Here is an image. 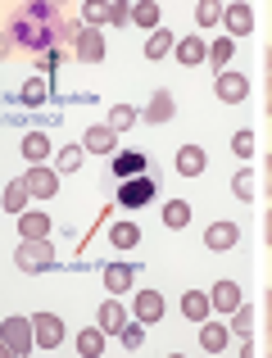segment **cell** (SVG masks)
I'll list each match as a JSON object with an SVG mask.
<instances>
[{"label":"cell","mask_w":272,"mask_h":358,"mask_svg":"<svg viewBox=\"0 0 272 358\" xmlns=\"http://www.w3.org/2000/svg\"><path fill=\"white\" fill-rule=\"evenodd\" d=\"M9 36H14L18 45H27V50L45 55V50H55L59 41H69V36L78 41V27H73L55 5L32 0V5H23V9H18V18L9 23Z\"/></svg>","instance_id":"6da1fadb"},{"label":"cell","mask_w":272,"mask_h":358,"mask_svg":"<svg viewBox=\"0 0 272 358\" xmlns=\"http://www.w3.org/2000/svg\"><path fill=\"white\" fill-rule=\"evenodd\" d=\"M32 345H36V327L27 317H5L0 322V350H5V358H23Z\"/></svg>","instance_id":"7a4b0ae2"},{"label":"cell","mask_w":272,"mask_h":358,"mask_svg":"<svg viewBox=\"0 0 272 358\" xmlns=\"http://www.w3.org/2000/svg\"><path fill=\"white\" fill-rule=\"evenodd\" d=\"M14 263H18V272H45V268H55L50 241H18Z\"/></svg>","instance_id":"3957f363"},{"label":"cell","mask_w":272,"mask_h":358,"mask_svg":"<svg viewBox=\"0 0 272 358\" xmlns=\"http://www.w3.org/2000/svg\"><path fill=\"white\" fill-rule=\"evenodd\" d=\"M150 200H155V177L150 173L127 177V182L118 186V204H123V209H141V204H150Z\"/></svg>","instance_id":"277c9868"},{"label":"cell","mask_w":272,"mask_h":358,"mask_svg":"<svg viewBox=\"0 0 272 358\" xmlns=\"http://www.w3.org/2000/svg\"><path fill=\"white\" fill-rule=\"evenodd\" d=\"M204 245H209L213 254L236 250V245H241V227H236V222H213V227L204 231Z\"/></svg>","instance_id":"5b68a950"},{"label":"cell","mask_w":272,"mask_h":358,"mask_svg":"<svg viewBox=\"0 0 272 358\" xmlns=\"http://www.w3.org/2000/svg\"><path fill=\"white\" fill-rule=\"evenodd\" d=\"M73 45H78V59L82 64H100V59H105V36H100L96 27H82Z\"/></svg>","instance_id":"8992f818"},{"label":"cell","mask_w":272,"mask_h":358,"mask_svg":"<svg viewBox=\"0 0 272 358\" xmlns=\"http://www.w3.org/2000/svg\"><path fill=\"white\" fill-rule=\"evenodd\" d=\"M32 327H36V345H41V350H55V345L64 341V322L55 313H36Z\"/></svg>","instance_id":"52a82bcc"},{"label":"cell","mask_w":272,"mask_h":358,"mask_svg":"<svg viewBox=\"0 0 272 358\" xmlns=\"http://www.w3.org/2000/svg\"><path fill=\"white\" fill-rule=\"evenodd\" d=\"M23 182H27V191H32L36 200H50V195L59 191V173H50V168H41V164H36Z\"/></svg>","instance_id":"ba28073f"},{"label":"cell","mask_w":272,"mask_h":358,"mask_svg":"<svg viewBox=\"0 0 272 358\" xmlns=\"http://www.w3.org/2000/svg\"><path fill=\"white\" fill-rule=\"evenodd\" d=\"M245 96H250V82L241 78V73H218V100H227V105H241Z\"/></svg>","instance_id":"9c48e42d"},{"label":"cell","mask_w":272,"mask_h":358,"mask_svg":"<svg viewBox=\"0 0 272 358\" xmlns=\"http://www.w3.org/2000/svg\"><path fill=\"white\" fill-rule=\"evenodd\" d=\"M136 322H164V295L159 290H141L136 295Z\"/></svg>","instance_id":"30bf717a"},{"label":"cell","mask_w":272,"mask_h":358,"mask_svg":"<svg viewBox=\"0 0 272 358\" xmlns=\"http://www.w3.org/2000/svg\"><path fill=\"white\" fill-rule=\"evenodd\" d=\"M114 136L118 131L109 127H87V136H82V150H91V155H114Z\"/></svg>","instance_id":"8fae6325"},{"label":"cell","mask_w":272,"mask_h":358,"mask_svg":"<svg viewBox=\"0 0 272 358\" xmlns=\"http://www.w3.org/2000/svg\"><path fill=\"white\" fill-rule=\"evenodd\" d=\"M222 23H227L231 36H245L250 27H255V9L250 5H231V9H222Z\"/></svg>","instance_id":"7c38bea8"},{"label":"cell","mask_w":272,"mask_h":358,"mask_svg":"<svg viewBox=\"0 0 272 358\" xmlns=\"http://www.w3.org/2000/svg\"><path fill=\"white\" fill-rule=\"evenodd\" d=\"M204 164H209V159H204L200 145H182V150H177V173H182V177H200Z\"/></svg>","instance_id":"4fadbf2b"},{"label":"cell","mask_w":272,"mask_h":358,"mask_svg":"<svg viewBox=\"0 0 272 358\" xmlns=\"http://www.w3.org/2000/svg\"><path fill=\"white\" fill-rule=\"evenodd\" d=\"M209 299H213V308H222V313H236L241 308V286L236 281H218V286L209 290Z\"/></svg>","instance_id":"5bb4252c"},{"label":"cell","mask_w":272,"mask_h":358,"mask_svg":"<svg viewBox=\"0 0 272 358\" xmlns=\"http://www.w3.org/2000/svg\"><path fill=\"white\" fill-rule=\"evenodd\" d=\"M209 308H213V299H209V295H200V290H186V295H182V313L191 317V322H200V327H204Z\"/></svg>","instance_id":"9a60e30c"},{"label":"cell","mask_w":272,"mask_h":358,"mask_svg":"<svg viewBox=\"0 0 272 358\" xmlns=\"http://www.w3.org/2000/svg\"><path fill=\"white\" fill-rule=\"evenodd\" d=\"M177 59H182L186 69H195L200 59H209V45H204V36H186V41H177Z\"/></svg>","instance_id":"2e32d148"},{"label":"cell","mask_w":272,"mask_h":358,"mask_svg":"<svg viewBox=\"0 0 272 358\" xmlns=\"http://www.w3.org/2000/svg\"><path fill=\"white\" fill-rule=\"evenodd\" d=\"M18 231H23V241H45L50 236V218H45V213H23V218H18Z\"/></svg>","instance_id":"e0dca14e"},{"label":"cell","mask_w":272,"mask_h":358,"mask_svg":"<svg viewBox=\"0 0 272 358\" xmlns=\"http://www.w3.org/2000/svg\"><path fill=\"white\" fill-rule=\"evenodd\" d=\"M96 322L105 327V331H118V336H123V327H127V313H123V304H118V299H109V304H100Z\"/></svg>","instance_id":"ac0fdd59"},{"label":"cell","mask_w":272,"mask_h":358,"mask_svg":"<svg viewBox=\"0 0 272 358\" xmlns=\"http://www.w3.org/2000/svg\"><path fill=\"white\" fill-rule=\"evenodd\" d=\"M145 173V155H136V150H127V155H114V177H141Z\"/></svg>","instance_id":"d6986e66"},{"label":"cell","mask_w":272,"mask_h":358,"mask_svg":"<svg viewBox=\"0 0 272 358\" xmlns=\"http://www.w3.org/2000/svg\"><path fill=\"white\" fill-rule=\"evenodd\" d=\"M27 195H32V191H27V182H23V177H18V182H9V186H5V213L23 218V204H27Z\"/></svg>","instance_id":"ffe728a7"},{"label":"cell","mask_w":272,"mask_h":358,"mask_svg":"<svg viewBox=\"0 0 272 358\" xmlns=\"http://www.w3.org/2000/svg\"><path fill=\"white\" fill-rule=\"evenodd\" d=\"M173 114H177L173 96H168V91H155V96H150V109H145V118H150V122H168Z\"/></svg>","instance_id":"44dd1931"},{"label":"cell","mask_w":272,"mask_h":358,"mask_svg":"<svg viewBox=\"0 0 272 358\" xmlns=\"http://www.w3.org/2000/svg\"><path fill=\"white\" fill-rule=\"evenodd\" d=\"M82 18H87V27H105V23H114V5H105V0H87V5H82Z\"/></svg>","instance_id":"7402d4cb"},{"label":"cell","mask_w":272,"mask_h":358,"mask_svg":"<svg viewBox=\"0 0 272 358\" xmlns=\"http://www.w3.org/2000/svg\"><path fill=\"white\" fill-rule=\"evenodd\" d=\"M127 286H132V268H127V263H109V268H105V290L123 295Z\"/></svg>","instance_id":"603a6c76"},{"label":"cell","mask_w":272,"mask_h":358,"mask_svg":"<svg viewBox=\"0 0 272 358\" xmlns=\"http://www.w3.org/2000/svg\"><path fill=\"white\" fill-rule=\"evenodd\" d=\"M23 155L32 159V164H41V159L50 155V136H45V131H27L23 136Z\"/></svg>","instance_id":"cb8c5ba5"},{"label":"cell","mask_w":272,"mask_h":358,"mask_svg":"<svg viewBox=\"0 0 272 358\" xmlns=\"http://www.w3.org/2000/svg\"><path fill=\"white\" fill-rule=\"evenodd\" d=\"M200 350H204V354H222V350H227V327H209V322H204Z\"/></svg>","instance_id":"d4e9b609"},{"label":"cell","mask_w":272,"mask_h":358,"mask_svg":"<svg viewBox=\"0 0 272 358\" xmlns=\"http://www.w3.org/2000/svg\"><path fill=\"white\" fill-rule=\"evenodd\" d=\"M164 222H168L173 231H182L186 222H191V204H186V200H168V204H164Z\"/></svg>","instance_id":"484cf974"},{"label":"cell","mask_w":272,"mask_h":358,"mask_svg":"<svg viewBox=\"0 0 272 358\" xmlns=\"http://www.w3.org/2000/svg\"><path fill=\"white\" fill-rule=\"evenodd\" d=\"M78 350L87 358H100V350H105V327H87V331L78 336Z\"/></svg>","instance_id":"4316f807"},{"label":"cell","mask_w":272,"mask_h":358,"mask_svg":"<svg viewBox=\"0 0 272 358\" xmlns=\"http://www.w3.org/2000/svg\"><path fill=\"white\" fill-rule=\"evenodd\" d=\"M109 241H114V250H132V245L141 241V227H136V222H114Z\"/></svg>","instance_id":"83f0119b"},{"label":"cell","mask_w":272,"mask_h":358,"mask_svg":"<svg viewBox=\"0 0 272 358\" xmlns=\"http://www.w3.org/2000/svg\"><path fill=\"white\" fill-rule=\"evenodd\" d=\"M45 91H50V87H45V78H27L23 91H18V100H23V105H41Z\"/></svg>","instance_id":"f1b7e54d"},{"label":"cell","mask_w":272,"mask_h":358,"mask_svg":"<svg viewBox=\"0 0 272 358\" xmlns=\"http://www.w3.org/2000/svg\"><path fill=\"white\" fill-rule=\"evenodd\" d=\"M255 182H259V177L250 173V168H241V173L231 177V191H236V200H255Z\"/></svg>","instance_id":"f546056e"},{"label":"cell","mask_w":272,"mask_h":358,"mask_svg":"<svg viewBox=\"0 0 272 358\" xmlns=\"http://www.w3.org/2000/svg\"><path fill=\"white\" fill-rule=\"evenodd\" d=\"M132 23L136 27H155L159 23V5H155V0H141V5H132Z\"/></svg>","instance_id":"4dcf8cb0"},{"label":"cell","mask_w":272,"mask_h":358,"mask_svg":"<svg viewBox=\"0 0 272 358\" xmlns=\"http://www.w3.org/2000/svg\"><path fill=\"white\" fill-rule=\"evenodd\" d=\"M168 50H173V32H168V27H164V32H155V36L145 41V55H150V59H164Z\"/></svg>","instance_id":"1f68e13d"},{"label":"cell","mask_w":272,"mask_h":358,"mask_svg":"<svg viewBox=\"0 0 272 358\" xmlns=\"http://www.w3.org/2000/svg\"><path fill=\"white\" fill-rule=\"evenodd\" d=\"M222 18V5H213V0H200L195 5V27H213Z\"/></svg>","instance_id":"d6a6232c"},{"label":"cell","mask_w":272,"mask_h":358,"mask_svg":"<svg viewBox=\"0 0 272 358\" xmlns=\"http://www.w3.org/2000/svg\"><path fill=\"white\" fill-rule=\"evenodd\" d=\"M82 155H87L82 145H64L59 150V173H78V168H82Z\"/></svg>","instance_id":"836d02e7"},{"label":"cell","mask_w":272,"mask_h":358,"mask_svg":"<svg viewBox=\"0 0 272 358\" xmlns=\"http://www.w3.org/2000/svg\"><path fill=\"white\" fill-rule=\"evenodd\" d=\"M132 122H136V109H132V105H118V109H109V127H114V131H127Z\"/></svg>","instance_id":"e575fe53"},{"label":"cell","mask_w":272,"mask_h":358,"mask_svg":"<svg viewBox=\"0 0 272 358\" xmlns=\"http://www.w3.org/2000/svg\"><path fill=\"white\" fill-rule=\"evenodd\" d=\"M231 155H241V159L255 155V131H250V127H241L236 136H231Z\"/></svg>","instance_id":"d590c367"},{"label":"cell","mask_w":272,"mask_h":358,"mask_svg":"<svg viewBox=\"0 0 272 358\" xmlns=\"http://www.w3.org/2000/svg\"><path fill=\"white\" fill-rule=\"evenodd\" d=\"M209 59H213V69H227V59H231V36H218V41L209 45Z\"/></svg>","instance_id":"8d00e7d4"},{"label":"cell","mask_w":272,"mask_h":358,"mask_svg":"<svg viewBox=\"0 0 272 358\" xmlns=\"http://www.w3.org/2000/svg\"><path fill=\"white\" fill-rule=\"evenodd\" d=\"M250 327H255V308L241 304V308H236V331H241V336H250Z\"/></svg>","instance_id":"74e56055"},{"label":"cell","mask_w":272,"mask_h":358,"mask_svg":"<svg viewBox=\"0 0 272 358\" xmlns=\"http://www.w3.org/2000/svg\"><path fill=\"white\" fill-rule=\"evenodd\" d=\"M59 59H64V50H59V45H55V50H45V55H36V64H41V73L59 69Z\"/></svg>","instance_id":"f35d334b"},{"label":"cell","mask_w":272,"mask_h":358,"mask_svg":"<svg viewBox=\"0 0 272 358\" xmlns=\"http://www.w3.org/2000/svg\"><path fill=\"white\" fill-rule=\"evenodd\" d=\"M141 341H145V331L127 322V327H123V345H127V350H141Z\"/></svg>","instance_id":"ab89813d"},{"label":"cell","mask_w":272,"mask_h":358,"mask_svg":"<svg viewBox=\"0 0 272 358\" xmlns=\"http://www.w3.org/2000/svg\"><path fill=\"white\" fill-rule=\"evenodd\" d=\"M127 18H132V5H127V0H118V5H114V23H127Z\"/></svg>","instance_id":"60d3db41"},{"label":"cell","mask_w":272,"mask_h":358,"mask_svg":"<svg viewBox=\"0 0 272 358\" xmlns=\"http://www.w3.org/2000/svg\"><path fill=\"white\" fill-rule=\"evenodd\" d=\"M264 241L272 245V209H268V218H264Z\"/></svg>","instance_id":"b9f144b4"},{"label":"cell","mask_w":272,"mask_h":358,"mask_svg":"<svg viewBox=\"0 0 272 358\" xmlns=\"http://www.w3.org/2000/svg\"><path fill=\"white\" fill-rule=\"evenodd\" d=\"M264 186H268V195H272V159H268V168H264Z\"/></svg>","instance_id":"7bdbcfd3"},{"label":"cell","mask_w":272,"mask_h":358,"mask_svg":"<svg viewBox=\"0 0 272 358\" xmlns=\"http://www.w3.org/2000/svg\"><path fill=\"white\" fill-rule=\"evenodd\" d=\"M268 336H272V295H268ZM268 350H272V341H268Z\"/></svg>","instance_id":"ee69618b"},{"label":"cell","mask_w":272,"mask_h":358,"mask_svg":"<svg viewBox=\"0 0 272 358\" xmlns=\"http://www.w3.org/2000/svg\"><path fill=\"white\" fill-rule=\"evenodd\" d=\"M268 114H272V73H268Z\"/></svg>","instance_id":"f6af8a7d"}]
</instances>
